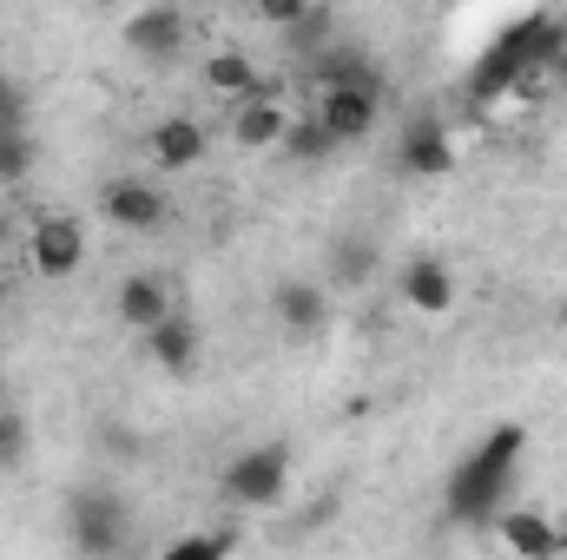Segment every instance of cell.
Returning a JSON list of instances; mask_svg holds the SVG:
<instances>
[{"label": "cell", "mask_w": 567, "mask_h": 560, "mask_svg": "<svg viewBox=\"0 0 567 560\" xmlns=\"http://www.w3.org/2000/svg\"><path fill=\"white\" fill-rule=\"evenodd\" d=\"M310 120H317V126L330 133V145L343 152V145H357V139L377 133V120H383V93H317Z\"/></svg>", "instance_id": "8"}, {"label": "cell", "mask_w": 567, "mask_h": 560, "mask_svg": "<svg viewBox=\"0 0 567 560\" xmlns=\"http://www.w3.org/2000/svg\"><path fill=\"white\" fill-rule=\"evenodd\" d=\"M377 265H383V251H377L370 231H343V238H330V278L343 283V290L370 283L377 278Z\"/></svg>", "instance_id": "18"}, {"label": "cell", "mask_w": 567, "mask_h": 560, "mask_svg": "<svg viewBox=\"0 0 567 560\" xmlns=\"http://www.w3.org/2000/svg\"><path fill=\"white\" fill-rule=\"evenodd\" d=\"M192 46V20L178 7H140L126 20V53H140L145 66H172Z\"/></svg>", "instance_id": "5"}, {"label": "cell", "mask_w": 567, "mask_h": 560, "mask_svg": "<svg viewBox=\"0 0 567 560\" xmlns=\"http://www.w3.org/2000/svg\"><path fill=\"white\" fill-rule=\"evenodd\" d=\"M205 80H212L218 93H231V106L258 93V66H251L245 53H212V60H205Z\"/></svg>", "instance_id": "20"}, {"label": "cell", "mask_w": 567, "mask_h": 560, "mask_svg": "<svg viewBox=\"0 0 567 560\" xmlns=\"http://www.w3.org/2000/svg\"><path fill=\"white\" fill-rule=\"evenodd\" d=\"M522 455H528V428L522 422H495L442 481V515L455 528H482V521H502L508 515V488L522 475Z\"/></svg>", "instance_id": "1"}, {"label": "cell", "mask_w": 567, "mask_h": 560, "mask_svg": "<svg viewBox=\"0 0 567 560\" xmlns=\"http://www.w3.org/2000/svg\"><path fill=\"white\" fill-rule=\"evenodd\" d=\"M113 310H120V323H126V330H145V336H152V330H158V323H165L178 303H172L165 278H152V271H133V278L113 290Z\"/></svg>", "instance_id": "12"}, {"label": "cell", "mask_w": 567, "mask_h": 560, "mask_svg": "<svg viewBox=\"0 0 567 560\" xmlns=\"http://www.w3.org/2000/svg\"><path fill=\"white\" fill-rule=\"evenodd\" d=\"M106 455H126V462H133V455H140V435H133V428H106Z\"/></svg>", "instance_id": "25"}, {"label": "cell", "mask_w": 567, "mask_h": 560, "mask_svg": "<svg viewBox=\"0 0 567 560\" xmlns=\"http://www.w3.org/2000/svg\"><path fill=\"white\" fill-rule=\"evenodd\" d=\"M495 535H502V541H508L522 560H555V554H561L555 521H548V515H528V508H508V515L495 521Z\"/></svg>", "instance_id": "17"}, {"label": "cell", "mask_w": 567, "mask_h": 560, "mask_svg": "<svg viewBox=\"0 0 567 560\" xmlns=\"http://www.w3.org/2000/svg\"><path fill=\"white\" fill-rule=\"evenodd\" d=\"M561 60H567V20L561 13H515V20L468 60L462 93H468V106H495V100H508L528 73L561 66Z\"/></svg>", "instance_id": "2"}, {"label": "cell", "mask_w": 567, "mask_h": 560, "mask_svg": "<svg viewBox=\"0 0 567 560\" xmlns=\"http://www.w3.org/2000/svg\"><path fill=\"white\" fill-rule=\"evenodd\" d=\"M33 152H40L33 133H7V139H0V185L27 178V172H33Z\"/></svg>", "instance_id": "22"}, {"label": "cell", "mask_w": 567, "mask_h": 560, "mask_svg": "<svg viewBox=\"0 0 567 560\" xmlns=\"http://www.w3.org/2000/svg\"><path fill=\"white\" fill-rule=\"evenodd\" d=\"M271 310H278L284 330H297V336H317L323 323H330V290L310 278H284L271 290Z\"/></svg>", "instance_id": "14"}, {"label": "cell", "mask_w": 567, "mask_h": 560, "mask_svg": "<svg viewBox=\"0 0 567 560\" xmlns=\"http://www.w3.org/2000/svg\"><path fill=\"white\" fill-rule=\"evenodd\" d=\"M27 258H33L40 278H73V271L86 265V231H80V218L47 211V218L33 225V238H27Z\"/></svg>", "instance_id": "6"}, {"label": "cell", "mask_w": 567, "mask_h": 560, "mask_svg": "<svg viewBox=\"0 0 567 560\" xmlns=\"http://www.w3.org/2000/svg\"><path fill=\"white\" fill-rule=\"evenodd\" d=\"M100 211H106V225H120V231H158V225L172 218V205H165V191H158L152 178H106Z\"/></svg>", "instance_id": "7"}, {"label": "cell", "mask_w": 567, "mask_h": 560, "mask_svg": "<svg viewBox=\"0 0 567 560\" xmlns=\"http://www.w3.org/2000/svg\"><path fill=\"white\" fill-rule=\"evenodd\" d=\"M290 120H297V113H284L278 100L251 93V100H238V106H231V139L245 145V152H278L284 133H290Z\"/></svg>", "instance_id": "13"}, {"label": "cell", "mask_w": 567, "mask_h": 560, "mask_svg": "<svg viewBox=\"0 0 567 560\" xmlns=\"http://www.w3.org/2000/svg\"><path fill=\"white\" fill-rule=\"evenodd\" d=\"M7 133H33L27 126V86L13 80V73H0V139Z\"/></svg>", "instance_id": "23"}, {"label": "cell", "mask_w": 567, "mask_h": 560, "mask_svg": "<svg viewBox=\"0 0 567 560\" xmlns=\"http://www.w3.org/2000/svg\"><path fill=\"white\" fill-rule=\"evenodd\" d=\"M284 488H290V448L284 442H258V448L231 455L218 475V495L231 508H278Z\"/></svg>", "instance_id": "4"}, {"label": "cell", "mask_w": 567, "mask_h": 560, "mask_svg": "<svg viewBox=\"0 0 567 560\" xmlns=\"http://www.w3.org/2000/svg\"><path fill=\"white\" fill-rule=\"evenodd\" d=\"M396 158L410 178H442L455 165V139L442 126V113H410L403 120V139H396Z\"/></svg>", "instance_id": "9"}, {"label": "cell", "mask_w": 567, "mask_h": 560, "mask_svg": "<svg viewBox=\"0 0 567 560\" xmlns=\"http://www.w3.org/2000/svg\"><path fill=\"white\" fill-rule=\"evenodd\" d=\"M66 541L80 560H120L133 541V501L113 481H80L66 495Z\"/></svg>", "instance_id": "3"}, {"label": "cell", "mask_w": 567, "mask_h": 560, "mask_svg": "<svg viewBox=\"0 0 567 560\" xmlns=\"http://www.w3.org/2000/svg\"><path fill=\"white\" fill-rule=\"evenodd\" d=\"M403 303L416 317H449L455 310V271L442 258H410L403 265Z\"/></svg>", "instance_id": "15"}, {"label": "cell", "mask_w": 567, "mask_h": 560, "mask_svg": "<svg viewBox=\"0 0 567 560\" xmlns=\"http://www.w3.org/2000/svg\"><path fill=\"white\" fill-rule=\"evenodd\" d=\"M152 158H158L165 172H192V165L205 158V126L185 120V113L158 120V126H152Z\"/></svg>", "instance_id": "16"}, {"label": "cell", "mask_w": 567, "mask_h": 560, "mask_svg": "<svg viewBox=\"0 0 567 560\" xmlns=\"http://www.w3.org/2000/svg\"><path fill=\"white\" fill-rule=\"evenodd\" d=\"M310 80H317V93H383V73H377V60H370L357 40L323 46V53L310 60Z\"/></svg>", "instance_id": "10"}, {"label": "cell", "mask_w": 567, "mask_h": 560, "mask_svg": "<svg viewBox=\"0 0 567 560\" xmlns=\"http://www.w3.org/2000/svg\"><path fill=\"white\" fill-rule=\"evenodd\" d=\"M231 548H238V535L212 528V535H178L172 548H158L152 560H231Z\"/></svg>", "instance_id": "21"}, {"label": "cell", "mask_w": 567, "mask_h": 560, "mask_svg": "<svg viewBox=\"0 0 567 560\" xmlns=\"http://www.w3.org/2000/svg\"><path fill=\"white\" fill-rule=\"evenodd\" d=\"M27 448H33V435H27V422L13 416V409H0V468H13V462H27Z\"/></svg>", "instance_id": "24"}, {"label": "cell", "mask_w": 567, "mask_h": 560, "mask_svg": "<svg viewBox=\"0 0 567 560\" xmlns=\"http://www.w3.org/2000/svg\"><path fill=\"white\" fill-rule=\"evenodd\" d=\"M145 350H152V363H158L165 376H192V370H198V356H205V330H198V317L172 310V317L145 336Z\"/></svg>", "instance_id": "11"}, {"label": "cell", "mask_w": 567, "mask_h": 560, "mask_svg": "<svg viewBox=\"0 0 567 560\" xmlns=\"http://www.w3.org/2000/svg\"><path fill=\"white\" fill-rule=\"evenodd\" d=\"M278 158H290V165H323V158H337V145H330V133L310 120V113H297L290 120V133H284V145H278Z\"/></svg>", "instance_id": "19"}]
</instances>
